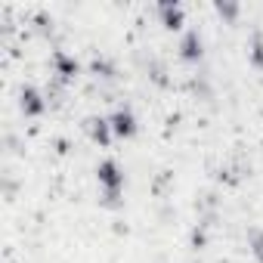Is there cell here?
I'll return each mask as SVG.
<instances>
[{"mask_svg": "<svg viewBox=\"0 0 263 263\" xmlns=\"http://www.w3.org/2000/svg\"><path fill=\"white\" fill-rule=\"evenodd\" d=\"M22 108H28V111H41V108H44V105L37 102V93H34V90H25V93H22Z\"/></svg>", "mask_w": 263, "mask_h": 263, "instance_id": "obj_4", "label": "cell"}, {"mask_svg": "<svg viewBox=\"0 0 263 263\" xmlns=\"http://www.w3.org/2000/svg\"><path fill=\"white\" fill-rule=\"evenodd\" d=\"M183 53L189 56V59H195L198 56V34L192 31V34H186V41H183Z\"/></svg>", "mask_w": 263, "mask_h": 263, "instance_id": "obj_3", "label": "cell"}, {"mask_svg": "<svg viewBox=\"0 0 263 263\" xmlns=\"http://www.w3.org/2000/svg\"><path fill=\"white\" fill-rule=\"evenodd\" d=\"M254 254L263 260V235H254Z\"/></svg>", "mask_w": 263, "mask_h": 263, "instance_id": "obj_7", "label": "cell"}, {"mask_svg": "<svg viewBox=\"0 0 263 263\" xmlns=\"http://www.w3.org/2000/svg\"><path fill=\"white\" fill-rule=\"evenodd\" d=\"M56 65H59V71H62V74H65V78H68V74H74V68H78V65H74V62H71V59H65V56H62V53H59V56H56Z\"/></svg>", "mask_w": 263, "mask_h": 263, "instance_id": "obj_6", "label": "cell"}, {"mask_svg": "<svg viewBox=\"0 0 263 263\" xmlns=\"http://www.w3.org/2000/svg\"><path fill=\"white\" fill-rule=\"evenodd\" d=\"M111 124H115V130H118L121 137H130V134H134V118H130L127 111H118V115L111 118Z\"/></svg>", "mask_w": 263, "mask_h": 263, "instance_id": "obj_1", "label": "cell"}, {"mask_svg": "<svg viewBox=\"0 0 263 263\" xmlns=\"http://www.w3.org/2000/svg\"><path fill=\"white\" fill-rule=\"evenodd\" d=\"M99 180H102L105 186H111V189H115V186L121 183V177H118V167H115L111 161H105V164L99 167Z\"/></svg>", "mask_w": 263, "mask_h": 263, "instance_id": "obj_2", "label": "cell"}, {"mask_svg": "<svg viewBox=\"0 0 263 263\" xmlns=\"http://www.w3.org/2000/svg\"><path fill=\"white\" fill-rule=\"evenodd\" d=\"M161 13H164V22H167V25H180V7L164 4V7H161Z\"/></svg>", "mask_w": 263, "mask_h": 263, "instance_id": "obj_5", "label": "cell"}]
</instances>
